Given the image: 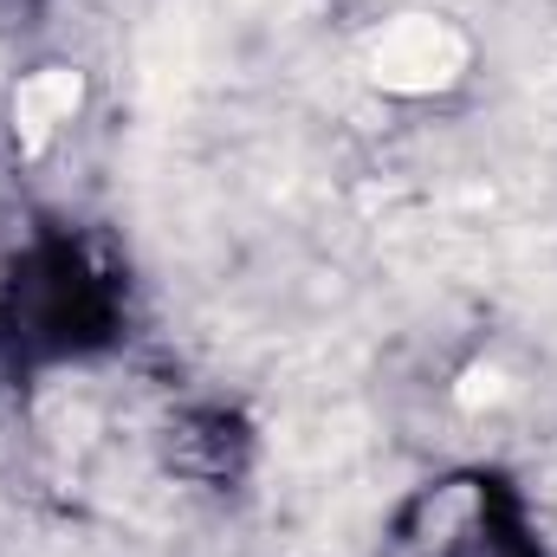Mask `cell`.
Masks as SVG:
<instances>
[{
  "label": "cell",
  "mask_w": 557,
  "mask_h": 557,
  "mask_svg": "<svg viewBox=\"0 0 557 557\" xmlns=\"http://www.w3.org/2000/svg\"><path fill=\"white\" fill-rule=\"evenodd\" d=\"M72 111H78V78L72 72H33L13 98V124H20L26 143H46L59 124H72Z\"/></svg>",
  "instance_id": "7a4b0ae2"
},
{
  "label": "cell",
  "mask_w": 557,
  "mask_h": 557,
  "mask_svg": "<svg viewBox=\"0 0 557 557\" xmlns=\"http://www.w3.org/2000/svg\"><path fill=\"white\" fill-rule=\"evenodd\" d=\"M363 65H370V78L383 91L428 98V91H447L467 72V39L447 20H434V13H403V20H389V26L370 33Z\"/></svg>",
  "instance_id": "6da1fadb"
}]
</instances>
